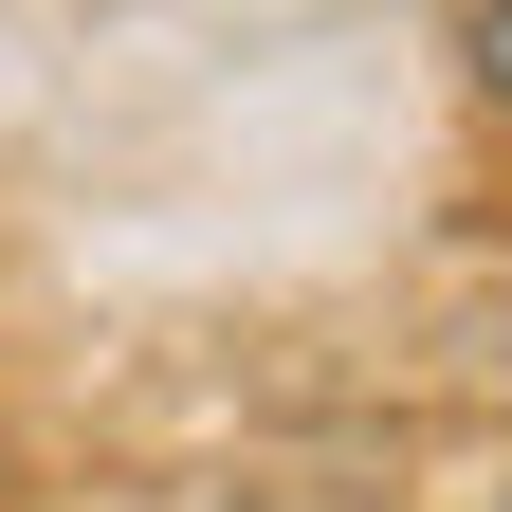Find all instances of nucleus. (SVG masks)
Wrapping results in <instances>:
<instances>
[{"label":"nucleus","instance_id":"f257e3e1","mask_svg":"<svg viewBox=\"0 0 512 512\" xmlns=\"http://www.w3.org/2000/svg\"><path fill=\"white\" fill-rule=\"evenodd\" d=\"M458 55H476V92L512 110V0H458Z\"/></svg>","mask_w":512,"mask_h":512},{"label":"nucleus","instance_id":"f03ea898","mask_svg":"<svg viewBox=\"0 0 512 512\" xmlns=\"http://www.w3.org/2000/svg\"><path fill=\"white\" fill-rule=\"evenodd\" d=\"M494 512H512V494H494Z\"/></svg>","mask_w":512,"mask_h":512}]
</instances>
